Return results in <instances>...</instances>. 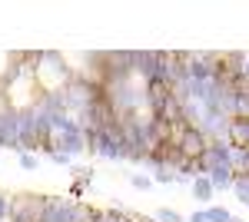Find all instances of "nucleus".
I'll return each mask as SVG.
<instances>
[{
	"label": "nucleus",
	"instance_id": "5",
	"mask_svg": "<svg viewBox=\"0 0 249 222\" xmlns=\"http://www.w3.org/2000/svg\"><path fill=\"white\" fill-rule=\"evenodd\" d=\"M176 146L183 149V156H186V159H196V156H199L203 149L210 146V136L199 130V126H190V130H186V136H183V139H179Z\"/></svg>",
	"mask_w": 249,
	"mask_h": 222
},
{
	"label": "nucleus",
	"instance_id": "8",
	"mask_svg": "<svg viewBox=\"0 0 249 222\" xmlns=\"http://www.w3.org/2000/svg\"><path fill=\"white\" fill-rule=\"evenodd\" d=\"M232 192H236L239 205L249 209V172H236V176H232Z\"/></svg>",
	"mask_w": 249,
	"mask_h": 222
},
{
	"label": "nucleus",
	"instance_id": "19",
	"mask_svg": "<svg viewBox=\"0 0 249 222\" xmlns=\"http://www.w3.org/2000/svg\"><path fill=\"white\" fill-rule=\"evenodd\" d=\"M230 222H243V219H239V216H232V219H230Z\"/></svg>",
	"mask_w": 249,
	"mask_h": 222
},
{
	"label": "nucleus",
	"instance_id": "10",
	"mask_svg": "<svg viewBox=\"0 0 249 222\" xmlns=\"http://www.w3.org/2000/svg\"><path fill=\"white\" fill-rule=\"evenodd\" d=\"M206 219L210 222H230L232 212L226 209V205H206Z\"/></svg>",
	"mask_w": 249,
	"mask_h": 222
},
{
	"label": "nucleus",
	"instance_id": "16",
	"mask_svg": "<svg viewBox=\"0 0 249 222\" xmlns=\"http://www.w3.org/2000/svg\"><path fill=\"white\" fill-rule=\"evenodd\" d=\"M130 183H133L136 189H150V183H153V179H146V176H130Z\"/></svg>",
	"mask_w": 249,
	"mask_h": 222
},
{
	"label": "nucleus",
	"instance_id": "4",
	"mask_svg": "<svg viewBox=\"0 0 249 222\" xmlns=\"http://www.w3.org/2000/svg\"><path fill=\"white\" fill-rule=\"evenodd\" d=\"M143 93H146V103H150V116H160L163 106H166V100L173 96L170 83H163V80H150V83L143 86Z\"/></svg>",
	"mask_w": 249,
	"mask_h": 222
},
{
	"label": "nucleus",
	"instance_id": "14",
	"mask_svg": "<svg viewBox=\"0 0 249 222\" xmlns=\"http://www.w3.org/2000/svg\"><path fill=\"white\" fill-rule=\"evenodd\" d=\"M20 166H23V169H37V156L23 153V156H20Z\"/></svg>",
	"mask_w": 249,
	"mask_h": 222
},
{
	"label": "nucleus",
	"instance_id": "6",
	"mask_svg": "<svg viewBox=\"0 0 249 222\" xmlns=\"http://www.w3.org/2000/svg\"><path fill=\"white\" fill-rule=\"evenodd\" d=\"M232 176H236V172H232V166H219V169H213L206 179L213 183V189H216V192H226V189H232Z\"/></svg>",
	"mask_w": 249,
	"mask_h": 222
},
{
	"label": "nucleus",
	"instance_id": "18",
	"mask_svg": "<svg viewBox=\"0 0 249 222\" xmlns=\"http://www.w3.org/2000/svg\"><path fill=\"white\" fill-rule=\"evenodd\" d=\"M93 183V172H90V169H83V172H80V186H90Z\"/></svg>",
	"mask_w": 249,
	"mask_h": 222
},
{
	"label": "nucleus",
	"instance_id": "3",
	"mask_svg": "<svg viewBox=\"0 0 249 222\" xmlns=\"http://www.w3.org/2000/svg\"><path fill=\"white\" fill-rule=\"evenodd\" d=\"M73 219H77V203L73 199H60V196H50L47 199L43 222H73Z\"/></svg>",
	"mask_w": 249,
	"mask_h": 222
},
{
	"label": "nucleus",
	"instance_id": "7",
	"mask_svg": "<svg viewBox=\"0 0 249 222\" xmlns=\"http://www.w3.org/2000/svg\"><path fill=\"white\" fill-rule=\"evenodd\" d=\"M190 189H193V199L196 203H213V196H216V189H213V183L206 176H196Z\"/></svg>",
	"mask_w": 249,
	"mask_h": 222
},
{
	"label": "nucleus",
	"instance_id": "17",
	"mask_svg": "<svg viewBox=\"0 0 249 222\" xmlns=\"http://www.w3.org/2000/svg\"><path fill=\"white\" fill-rule=\"evenodd\" d=\"M186 222H210V219H206V209H199V212H193V216H190Z\"/></svg>",
	"mask_w": 249,
	"mask_h": 222
},
{
	"label": "nucleus",
	"instance_id": "12",
	"mask_svg": "<svg viewBox=\"0 0 249 222\" xmlns=\"http://www.w3.org/2000/svg\"><path fill=\"white\" fill-rule=\"evenodd\" d=\"M156 222H186L176 209H156Z\"/></svg>",
	"mask_w": 249,
	"mask_h": 222
},
{
	"label": "nucleus",
	"instance_id": "20",
	"mask_svg": "<svg viewBox=\"0 0 249 222\" xmlns=\"http://www.w3.org/2000/svg\"><path fill=\"white\" fill-rule=\"evenodd\" d=\"M126 222H140V219H133V216H126Z\"/></svg>",
	"mask_w": 249,
	"mask_h": 222
},
{
	"label": "nucleus",
	"instance_id": "15",
	"mask_svg": "<svg viewBox=\"0 0 249 222\" xmlns=\"http://www.w3.org/2000/svg\"><path fill=\"white\" fill-rule=\"evenodd\" d=\"M7 216H10V199H7V196L0 192V222L7 219Z\"/></svg>",
	"mask_w": 249,
	"mask_h": 222
},
{
	"label": "nucleus",
	"instance_id": "11",
	"mask_svg": "<svg viewBox=\"0 0 249 222\" xmlns=\"http://www.w3.org/2000/svg\"><path fill=\"white\" fill-rule=\"evenodd\" d=\"M96 222H126V212H123L120 205H116V209H103Z\"/></svg>",
	"mask_w": 249,
	"mask_h": 222
},
{
	"label": "nucleus",
	"instance_id": "1",
	"mask_svg": "<svg viewBox=\"0 0 249 222\" xmlns=\"http://www.w3.org/2000/svg\"><path fill=\"white\" fill-rule=\"evenodd\" d=\"M50 196H17L10 199V222H43Z\"/></svg>",
	"mask_w": 249,
	"mask_h": 222
},
{
	"label": "nucleus",
	"instance_id": "9",
	"mask_svg": "<svg viewBox=\"0 0 249 222\" xmlns=\"http://www.w3.org/2000/svg\"><path fill=\"white\" fill-rule=\"evenodd\" d=\"M232 116H239V120H249V90H246V93H236V103H232Z\"/></svg>",
	"mask_w": 249,
	"mask_h": 222
},
{
	"label": "nucleus",
	"instance_id": "13",
	"mask_svg": "<svg viewBox=\"0 0 249 222\" xmlns=\"http://www.w3.org/2000/svg\"><path fill=\"white\" fill-rule=\"evenodd\" d=\"M153 183L170 186V183H176V172H170V169H156V172H153Z\"/></svg>",
	"mask_w": 249,
	"mask_h": 222
},
{
	"label": "nucleus",
	"instance_id": "2",
	"mask_svg": "<svg viewBox=\"0 0 249 222\" xmlns=\"http://www.w3.org/2000/svg\"><path fill=\"white\" fill-rule=\"evenodd\" d=\"M196 166H199L203 176H210L213 169H219V166H232V163H230V143H223V139H210V146L196 156Z\"/></svg>",
	"mask_w": 249,
	"mask_h": 222
},
{
	"label": "nucleus",
	"instance_id": "21",
	"mask_svg": "<svg viewBox=\"0 0 249 222\" xmlns=\"http://www.w3.org/2000/svg\"><path fill=\"white\" fill-rule=\"evenodd\" d=\"M243 73H246V76H249V63H246V70H243Z\"/></svg>",
	"mask_w": 249,
	"mask_h": 222
}]
</instances>
